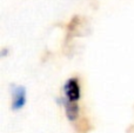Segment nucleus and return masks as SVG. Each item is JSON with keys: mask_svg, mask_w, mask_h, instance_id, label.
<instances>
[{"mask_svg": "<svg viewBox=\"0 0 134 133\" xmlns=\"http://www.w3.org/2000/svg\"><path fill=\"white\" fill-rule=\"evenodd\" d=\"M12 110L16 111L24 107L26 103V90L23 86H12Z\"/></svg>", "mask_w": 134, "mask_h": 133, "instance_id": "f03ea898", "label": "nucleus"}, {"mask_svg": "<svg viewBox=\"0 0 134 133\" xmlns=\"http://www.w3.org/2000/svg\"><path fill=\"white\" fill-rule=\"evenodd\" d=\"M64 94H65V101L68 103H78L80 99V85H79V80L76 78H69L65 82L64 86Z\"/></svg>", "mask_w": 134, "mask_h": 133, "instance_id": "f257e3e1", "label": "nucleus"}, {"mask_svg": "<svg viewBox=\"0 0 134 133\" xmlns=\"http://www.w3.org/2000/svg\"><path fill=\"white\" fill-rule=\"evenodd\" d=\"M65 112L66 117L71 121H75L79 117V105L78 103H68L65 101Z\"/></svg>", "mask_w": 134, "mask_h": 133, "instance_id": "7ed1b4c3", "label": "nucleus"}]
</instances>
